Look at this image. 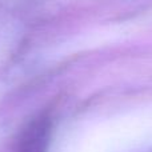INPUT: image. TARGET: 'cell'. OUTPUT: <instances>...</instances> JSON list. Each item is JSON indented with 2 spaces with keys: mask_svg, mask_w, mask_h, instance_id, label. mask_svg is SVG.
Returning <instances> with one entry per match:
<instances>
[]
</instances>
